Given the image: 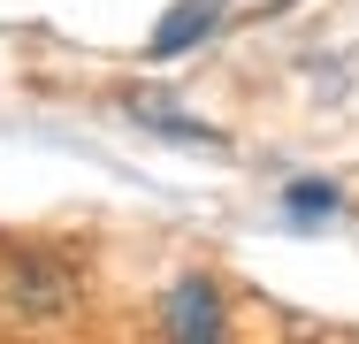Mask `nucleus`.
Instances as JSON below:
<instances>
[{
  "instance_id": "7ed1b4c3",
  "label": "nucleus",
  "mask_w": 359,
  "mask_h": 344,
  "mask_svg": "<svg viewBox=\"0 0 359 344\" xmlns=\"http://www.w3.org/2000/svg\"><path fill=\"white\" fill-rule=\"evenodd\" d=\"M69 283H76L69 260H39V253H31V260H15V283H8V291L46 314V306H69Z\"/></svg>"
},
{
  "instance_id": "20e7f679",
  "label": "nucleus",
  "mask_w": 359,
  "mask_h": 344,
  "mask_svg": "<svg viewBox=\"0 0 359 344\" xmlns=\"http://www.w3.org/2000/svg\"><path fill=\"white\" fill-rule=\"evenodd\" d=\"M130 115H138L145 131L191 138V145H222V131H215V123H199V115H176V107H168V92H130Z\"/></svg>"
},
{
  "instance_id": "f03ea898",
  "label": "nucleus",
  "mask_w": 359,
  "mask_h": 344,
  "mask_svg": "<svg viewBox=\"0 0 359 344\" xmlns=\"http://www.w3.org/2000/svg\"><path fill=\"white\" fill-rule=\"evenodd\" d=\"M215 23H222V0H176V8H168V15L153 23V39H145V46H153V62H168V54L199 46V39H207Z\"/></svg>"
},
{
  "instance_id": "f257e3e1",
  "label": "nucleus",
  "mask_w": 359,
  "mask_h": 344,
  "mask_svg": "<svg viewBox=\"0 0 359 344\" xmlns=\"http://www.w3.org/2000/svg\"><path fill=\"white\" fill-rule=\"evenodd\" d=\"M161 322H168V337H184V344H215L222 337V291L207 275H184V283L168 291Z\"/></svg>"
},
{
  "instance_id": "39448f33",
  "label": "nucleus",
  "mask_w": 359,
  "mask_h": 344,
  "mask_svg": "<svg viewBox=\"0 0 359 344\" xmlns=\"http://www.w3.org/2000/svg\"><path fill=\"white\" fill-rule=\"evenodd\" d=\"M283 206H290V214H329V206H337V184H313V176H306V184L283 192Z\"/></svg>"
}]
</instances>
